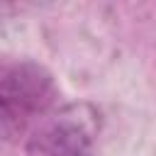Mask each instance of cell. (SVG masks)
Masks as SVG:
<instances>
[{
  "label": "cell",
  "mask_w": 156,
  "mask_h": 156,
  "mask_svg": "<svg viewBox=\"0 0 156 156\" xmlns=\"http://www.w3.org/2000/svg\"><path fill=\"white\" fill-rule=\"evenodd\" d=\"M58 100L54 76L34 63L17 61L2 68L0 78V132L2 136L17 139L29 127L34 129Z\"/></svg>",
  "instance_id": "1"
},
{
  "label": "cell",
  "mask_w": 156,
  "mask_h": 156,
  "mask_svg": "<svg viewBox=\"0 0 156 156\" xmlns=\"http://www.w3.org/2000/svg\"><path fill=\"white\" fill-rule=\"evenodd\" d=\"M98 115L90 105H66L46 115L27 136V156H90Z\"/></svg>",
  "instance_id": "2"
}]
</instances>
